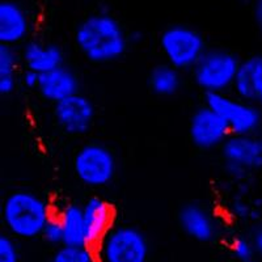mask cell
<instances>
[{"label":"cell","instance_id":"484cf974","mask_svg":"<svg viewBox=\"0 0 262 262\" xmlns=\"http://www.w3.org/2000/svg\"><path fill=\"white\" fill-rule=\"evenodd\" d=\"M21 81L24 84L27 88H30V90H37L39 81V74L36 71H32V70L25 69L24 74H23V78H21Z\"/></svg>","mask_w":262,"mask_h":262},{"label":"cell","instance_id":"cb8c5ba5","mask_svg":"<svg viewBox=\"0 0 262 262\" xmlns=\"http://www.w3.org/2000/svg\"><path fill=\"white\" fill-rule=\"evenodd\" d=\"M21 254L17 238L9 233L0 235V262H20Z\"/></svg>","mask_w":262,"mask_h":262},{"label":"cell","instance_id":"8992f818","mask_svg":"<svg viewBox=\"0 0 262 262\" xmlns=\"http://www.w3.org/2000/svg\"><path fill=\"white\" fill-rule=\"evenodd\" d=\"M75 176L88 188H104L116 177L117 159L114 152L100 142L85 143L74 156Z\"/></svg>","mask_w":262,"mask_h":262},{"label":"cell","instance_id":"7c38bea8","mask_svg":"<svg viewBox=\"0 0 262 262\" xmlns=\"http://www.w3.org/2000/svg\"><path fill=\"white\" fill-rule=\"evenodd\" d=\"M84 223L88 247L95 248L114 226L113 206L101 196H91L83 203Z\"/></svg>","mask_w":262,"mask_h":262},{"label":"cell","instance_id":"ac0fdd59","mask_svg":"<svg viewBox=\"0 0 262 262\" xmlns=\"http://www.w3.org/2000/svg\"><path fill=\"white\" fill-rule=\"evenodd\" d=\"M180 72V70L167 62L155 66L148 75L149 90L159 97H172L177 95L181 88Z\"/></svg>","mask_w":262,"mask_h":262},{"label":"cell","instance_id":"4fadbf2b","mask_svg":"<svg viewBox=\"0 0 262 262\" xmlns=\"http://www.w3.org/2000/svg\"><path fill=\"white\" fill-rule=\"evenodd\" d=\"M29 32L30 20L24 7L15 0L0 2V43L16 48Z\"/></svg>","mask_w":262,"mask_h":262},{"label":"cell","instance_id":"5bb4252c","mask_svg":"<svg viewBox=\"0 0 262 262\" xmlns=\"http://www.w3.org/2000/svg\"><path fill=\"white\" fill-rule=\"evenodd\" d=\"M37 91L42 98L51 104H57L64 98L75 95L80 91V81L78 75L67 66L39 75Z\"/></svg>","mask_w":262,"mask_h":262},{"label":"cell","instance_id":"52a82bcc","mask_svg":"<svg viewBox=\"0 0 262 262\" xmlns=\"http://www.w3.org/2000/svg\"><path fill=\"white\" fill-rule=\"evenodd\" d=\"M224 172L235 182H243L262 168V137L231 134L221 147Z\"/></svg>","mask_w":262,"mask_h":262},{"label":"cell","instance_id":"277c9868","mask_svg":"<svg viewBox=\"0 0 262 262\" xmlns=\"http://www.w3.org/2000/svg\"><path fill=\"white\" fill-rule=\"evenodd\" d=\"M240 62L237 55L231 51L207 49L191 69V76L205 95L228 92L232 90Z\"/></svg>","mask_w":262,"mask_h":262},{"label":"cell","instance_id":"d6986e66","mask_svg":"<svg viewBox=\"0 0 262 262\" xmlns=\"http://www.w3.org/2000/svg\"><path fill=\"white\" fill-rule=\"evenodd\" d=\"M21 60V54L16 51L15 46L0 43V95H12L17 86V70Z\"/></svg>","mask_w":262,"mask_h":262},{"label":"cell","instance_id":"d4e9b609","mask_svg":"<svg viewBox=\"0 0 262 262\" xmlns=\"http://www.w3.org/2000/svg\"><path fill=\"white\" fill-rule=\"evenodd\" d=\"M250 238H252L254 248H256L258 259L262 261V223L254 226V228L252 229V233H250Z\"/></svg>","mask_w":262,"mask_h":262},{"label":"cell","instance_id":"7402d4cb","mask_svg":"<svg viewBox=\"0 0 262 262\" xmlns=\"http://www.w3.org/2000/svg\"><path fill=\"white\" fill-rule=\"evenodd\" d=\"M257 206L245 200L244 196H233L229 202V215L236 221H254L257 219Z\"/></svg>","mask_w":262,"mask_h":262},{"label":"cell","instance_id":"2e32d148","mask_svg":"<svg viewBox=\"0 0 262 262\" xmlns=\"http://www.w3.org/2000/svg\"><path fill=\"white\" fill-rule=\"evenodd\" d=\"M262 85V55L242 60L233 81L232 91L238 97L257 102Z\"/></svg>","mask_w":262,"mask_h":262},{"label":"cell","instance_id":"9c48e42d","mask_svg":"<svg viewBox=\"0 0 262 262\" xmlns=\"http://www.w3.org/2000/svg\"><path fill=\"white\" fill-rule=\"evenodd\" d=\"M231 135L226 121L207 104L196 107L189 119V138L202 151L221 148Z\"/></svg>","mask_w":262,"mask_h":262},{"label":"cell","instance_id":"3957f363","mask_svg":"<svg viewBox=\"0 0 262 262\" xmlns=\"http://www.w3.org/2000/svg\"><path fill=\"white\" fill-rule=\"evenodd\" d=\"M98 262H148L149 242L133 224H114L95 247Z\"/></svg>","mask_w":262,"mask_h":262},{"label":"cell","instance_id":"83f0119b","mask_svg":"<svg viewBox=\"0 0 262 262\" xmlns=\"http://www.w3.org/2000/svg\"><path fill=\"white\" fill-rule=\"evenodd\" d=\"M257 104L262 107V85H261V90H259V95L258 98H257Z\"/></svg>","mask_w":262,"mask_h":262},{"label":"cell","instance_id":"9a60e30c","mask_svg":"<svg viewBox=\"0 0 262 262\" xmlns=\"http://www.w3.org/2000/svg\"><path fill=\"white\" fill-rule=\"evenodd\" d=\"M21 60L25 69L41 75L64 64V54L57 43L32 39L21 50Z\"/></svg>","mask_w":262,"mask_h":262},{"label":"cell","instance_id":"ffe728a7","mask_svg":"<svg viewBox=\"0 0 262 262\" xmlns=\"http://www.w3.org/2000/svg\"><path fill=\"white\" fill-rule=\"evenodd\" d=\"M49 262H98L95 248L60 245L55 249Z\"/></svg>","mask_w":262,"mask_h":262},{"label":"cell","instance_id":"30bf717a","mask_svg":"<svg viewBox=\"0 0 262 262\" xmlns=\"http://www.w3.org/2000/svg\"><path fill=\"white\" fill-rule=\"evenodd\" d=\"M54 119L69 135H84L92 127L96 109L88 96L78 92L54 104Z\"/></svg>","mask_w":262,"mask_h":262},{"label":"cell","instance_id":"e0dca14e","mask_svg":"<svg viewBox=\"0 0 262 262\" xmlns=\"http://www.w3.org/2000/svg\"><path fill=\"white\" fill-rule=\"evenodd\" d=\"M64 232L63 244L71 247H88L85 236L83 205L70 202L57 212Z\"/></svg>","mask_w":262,"mask_h":262},{"label":"cell","instance_id":"44dd1931","mask_svg":"<svg viewBox=\"0 0 262 262\" xmlns=\"http://www.w3.org/2000/svg\"><path fill=\"white\" fill-rule=\"evenodd\" d=\"M229 252L237 262H257L259 261L257 256L256 248L250 236H235L229 243Z\"/></svg>","mask_w":262,"mask_h":262},{"label":"cell","instance_id":"6da1fadb","mask_svg":"<svg viewBox=\"0 0 262 262\" xmlns=\"http://www.w3.org/2000/svg\"><path fill=\"white\" fill-rule=\"evenodd\" d=\"M75 45L88 62L105 64L121 59L130 38L122 24L112 13H91L75 29Z\"/></svg>","mask_w":262,"mask_h":262},{"label":"cell","instance_id":"603a6c76","mask_svg":"<svg viewBox=\"0 0 262 262\" xmlns=\"http://www.w3.org/2000/svg\"><path fill=\"white\" fill-rule=\"evenodd\" d=\"M39 237L43 240V243H46L48 245H51V247L58 248L60 245H63V242H64V232H63V226L60 223L59 217L57 216V214H54L49 219L48 223L45 224V227L42 229Z\"/></svg>","mask_w":262,"mask_h":262},{"label":"cell","instance_id":"8fae6325","mask_svg":"<svg viewBox=\"0 0 262 262\" xmlns=\"http://www.w3.org/2000/svg\"><path fill=\"white\" fill-rule=\"evenodd\" d=\"M179 224L185 235L198 243H211L221 233V222L214 212L201 205L186 203L179 211Z\"/></svg>","mask_w":262,"mask_h":262},{"label":"cell","instance_id":"7a4b0ae2","mask_svg":"<svg viewBox=\"0 0 262 262\" xmlns=\"http://www.w3.org/2000/svg\"><path fill=\"white\" fill-rule=\"evenodd\" d=\"M53 215L45 198L25 189L9 191L2 202V222L7 233L21 240L39 237Z\"/></svg>","mask_w":262,"mask_h":262},{"label":"cell","instance_id":"5b68a950","mask_svg":"<svg viewBox=\"0 0 262 262\" xmlns=\"http://www.w3.org/2000/svg\"><path fill=\"white\" fill-rule=\"evenodd\" d=\"M159 45L165 62L180 71H191L207 50L202 34L185 24H173L165 28L160 34Z\"/></svg>","mask_w":262,"mask_h":262},{"label":"cell","instance_id":"ba28073f","mask_svg":"<svg viewBox=\"0 0 262 262\" xmlns=\"http://www.w3.org/2000/svg\"><path fill=\"white\" fill-rule=\"evenodd\" d=\"M205 104L226 121L231 134H257L262 125V107L257 102L248 101L235 93H209L205 95Z\"/></svg>","mask_w":262,"mask_h":262},{"label":"cell","instance_id":"4316f807","mask_svg":"<svg viewBox=\"0 0 262 262\" xmlns=\"http://www.w3.org/2000/svg\"><path fill=\"white\" fill-rule=\"evenodd\" d=\"M254 17L256 23L258 25V29L262 32V0H256V6H254Z\"/></svg>","mask_w":262,"mask_h":262}]
</instances>
